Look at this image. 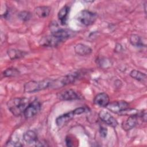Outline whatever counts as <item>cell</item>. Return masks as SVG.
Listing matches in <instances>:
<instances>
[{
    "mask_svg": "<svg viewBox=\"0 0 147 147\" xmlns=\"http://www.w3.org/2000/svg\"><path fill=\"white\" fill-rule=\"evenodd\" d=\"M129 104L123 100L115 101L111 103H109L106 106L107 109L110 110L111 112L117 114H120L122 111H125L129 108Z\"/></svg>",
    "mask_w": 147,
    "mask_h": 147,
    "instance_id": "obj_8",
    "label": "cell"
},
{
    "mask_svg": "<svg viewBox=\"0 0 147 147\" xmlns=\"http://www.w3.org/2000/svg\"><path fill=\"white\" fill-rule=\"evenodd\" d=\"M7 53L10 59L16 60L25 56L26 54V52L18 49H10L7 51Z\"/></svg>",
    "mask_w": 147,
    "mask_h": 147,
    "instance_id": "obj_18",
    "label": "cell"
},
{
    "mask_svg": "<svg viewBox=\"0 0 147 147\" xmlns=\"http://www.w3.org/2000/svg\"><path fill=\"white\" fill-rule=\"evenodd\" d=\"M99 133L100 134V136L105 138L107 136V129L104 127H100L99 130Z\"/></svg>",
    "mask_w": 147,
    "mask_h": 147,
    "instance_id": "obj_25",
    "label": "cell"
},
{
    "mask_svg": "<svg viewBox=\"0 0 147 147\" xmlns=\"http://www.w3.org/2000/svg\"><path fill=\"white\" fill-rule=\"evenodd\" d=\"M97 18V14L87 10H83L77 14L76 19L79 23L84 26L93 24Z\"/></svg>",
    "mask_w": 147,
    "mask_h": 147,
    "instance_id": "obj_4",
    "label": "cell"
},
{
    "mask_svg": "<svg viewBox=\"0 0 147 147\" xmlns=\"http://www.w3.org/2000/svg\"><path fill=\"white\" fill-rule=\"evenodd\" d=\"M139 118H140V117L138 113L129 115L128 118L122 123V129L126 131L132 129L138 124Z\"/></svg>",
    "mask_w": 147,
    "mask_h": 147,
    "instance_id": "obj_9",
    "label": "cell"
},
{
    "mask_svg": "<svg viewBox=\"0 0 147 147\" xmlns=\"http://www.w3.org/2000/svg\"><path fill=\"white\" fill-rule=\"evenodd\" d=\"M40 108V103L38 100H34L33 102L29 103L28 106L25 109L23 114L26 118H30L38 113Z\"/></svg>",
    "mask_w": 147,
    "mask_h": 147,
    "instance_id": "obj_7",
    "label": "cell"
},
{
    "mask_svg": "<svg viewBox=\"0 0 147 147\" xmlns=\"http://www.w3.org/2000/svg\"><path fill=\"white\" fill-rule=\"evenodd\" d=\"M129 41L130 44L134 47H142L145 46L141 37L137 34H131L129 37Z\"/></svg>",
    "mask_w": 147,
    "mask_h": 147,
    "instance_id": "obj_19",
    "label": "cell"
},
{
    "mask_svg": "<svg viewBox=\"0 0 147 147\" xmlns=\"http://www.w3.org/2000/svg\"><path fill=\"white\" fill-rule=\"evenodd\" d=\"M7 146H21L22 144L18 140H10L9 142H7Z\"/></svg>",
    "mask_w": 147,
    "mask_h": 147,
    "instance_id": "obj_23",
    "label": "cell"
},
{
    "mask_svg": "<svg viewBox=\"0 0 147 147\" xmlns=\"http://www.w3.org/2000/svg\"><path fill=\"white\" fill-rule=\"evenodd\" d=\"M69 11V7L68 6H64L58 12L57 17L62 25L66 24Z\"/></svg>",
    "mask_w": 147,
    "mask_h": 147,
    "instance_id": "obj_17",
    "label": "cell"
},
{
    "mask_svg": "<svg viewBox=\"0 0 147 147\" xmlns=\"http://www.w3.org/2000/svg\"><path fill=\"white\" fill-rule=\"evenodd\" d=\"M94 102L95 105L103 107H106L110 103V98L109 95L105 93L101 92L98 94L94 99Z\"/></svg>",
    "mask_w": 147,
    "mask_h": 147,
    "instance_id": "obj_13",
    "label": "cell"
},
{
    "mask_svg": "<svg viewBox=\"0 0 147 147\" xmlns=\"http://www.w3.org/2000/svg\"><path fill=\"white\" fill-rule=\"evenodd\" d=\"M52 81V79H48L40 81H29L24 84V90L27 93L38 92L50 87Z\"/></svg>",
    "mask_w": 147,
    "mask_h": 147,
    "instance_id": "obj_2",
    "label": "cell"
},
{
    "mask_svg": "<svg viewBox=\"0 0 147 147\" xmlns=\"http://www.w3.org/2000/svg\"><path fill=\"white\" fill-rule=\"evenodd\" d=\"M99 118L107 125L115 127L118 125V122L109 113L106 111H100L98 114Z\"/></svg>",
    "mask_w": 147,
    "mask_h": 147,
    "instance_id": "obj_11",
    "label": "cell"
},
{
    "mask_svg": "<svg viewBox=\"0 0 147 147\" xmlns=\"http://www.w3.org/2000/svg\"><path fill=\"white\" fill-rule=\"evenodd\" d=\"M65 143H66V145L67 146H71L72 145V142H71V140L69 138H67L66 140H65Z\"/></svg>",
    "mask_w": 147,
    "mask_h": 147,
    "instance_id": "obj_26",
    "label": "cell"
},
{
    "mask_svg": "<svg viewBox=\"0 0 147 147\" xmlns=\"http://www.w3.org/2000/svg\"><path fill=\"white\" fill-rule=\"evenodd\" d=\"M23 139L24 141L28 144L36 143L38 141L37 136L33 130H28L25 132L23 135Z\"/></svg>",
    "mask_w": 147,
    "mask_h": 147,
    "instance_id": "obj_15",
    "label": "cell"
},
{
    "mask_svg": "<svg viewBox=\"0 0 147 147\" xmlns=\"http://www.w3.org/2000/svg\"><path fill=\"white\" fill-rule=\"evenodd\" d=\"M52 34L57 37L64 42L66 40L74 37L75 35V32L68 29H56L52 31Z\"/></svg>",
    "mask_w": 147,
    "mask_h": 147,
    "instance_id": "obj_10",
    "label": "cell"
},
{
    "mask_svg": "<svg viewBox=\"0 0 147 147\" xmlns=\"http://www.w3.org/2000/svg\"><path fill=\"white\" fill-rule=\"evenodd\" d=\"M20 74V71L15 68H9L3 72V75L5 77L16 76Z\"/></svg>",
    "mask_w": 147,
    "mask_h": 147,
    "instance_id": "obj_21",
    "label": "cell"
},
{
    "mask_svg": "<svg viewBox=\"0 0 147 147\" xmlns=\"http://www.w3.org/2000/svg\"><path fill=\"white\" fill-rule=\"evenodd\" d=\"M19 18L23 21H27L29 20L32 17L31 13L27 11H22L19 13L18 15Z\"/></svg>",
    "mask_w": 147,
    "mask_h": 147,
    "instance_id": "obj_22",
    "label": "cell"
},
{
    "mask_svg": "<svg viewBox=\"0 0 147 147\" xmlns=\"http://www.w3.org/2000/svg\"><path fill=\"white\" fill-rule=\"evenodd\" d=\"M129 75L132 78L138 81L144 82V81H145L146 79V75L145 74L136 69L132 70L130 72Z\"/></svg>",
    "mask_w": 147,
    "mask_h": 147,
    "instance_id": "obj_20",
    "label": "cell"
},
{
    "mask_svg": "<svg viewBox=\"0 0 147 147\" xmlns=\"http://www.w3.org/2000/svg\"><path fill=\"white\" fill-rule=\"evenodd\" d=\"M51 8L47 6H37L34 9V12L36 16L40 18H45L49 15Z\"/></svg>",
    "mask_w": 147,
    "mask_h": 147,
    "instance_id": "obj_16",
    "label": "cell"
},
{
    "mask_svg": "<svg viewBox=\"0 0 147 147\" xmlns=\"http://www.w3.org/2000/svg\"><path fill=\"white\" fill-rule=\"evenodd\" d=\"M75 115H76L74 110L61 114L56 119V123L57 126L62 127L68 122L71 120L74 117Z\"/></svg>",
    "mask_w": 147,
    "mask_h": 147,
    "instance_id": "obj_12",
    "label": "cell"
},
{
    "mask_svg": "<svg viewBox=\"0 0 147 147\" xmlns=\"http://www.w3.org/2000/svg\"><path fill=\"white\" fill-rule=\"evenodd\" d=\"M29 100L26 98H15L10 99L7 103L9 111L15 116H20L29 104Z\"/></svg>",
    "mask_w": 147,
    "mask_h": 147,
    "instance_id": "obj_1",
    "label": "cell"
},
{
    "mask_svg": "<svg viewBox=\"0 0 147 147\" xmlns=\"http://www.w3.org/2000/svg\"><path fill=\"white\" fill-rule=\"evenodd\" d=\"M79 75L80 74L79 72H74L72 74H69L56 80L52 79L50 87L53 88H58L67 84L72 83L78 79Z\"/></svg>",
    "mask_w": 147,
    "mask_h": 147,
    "instance_id": "obj_3",
    "label": "cell"
},
{
    "mask_svg": "<svg viewBox=\"0 0 147 147\" xmlns=\"http://www.w3.org/2000/svg\"><path fill=\"white\" fill-rule=\"evenodd\" d=\"M63 42V41L61 39L51 34L50 35L44 36L41 38L40 44L42 46L47 47H55L58 46Z\"/></svg>",
    "mask_w": 147,
    "mask_h": 147,
    "instance_id": "obj_6",
    "label": "cell"
},
{
    "mask_svg": "<svg viewBox=\"0 0 147 147\" xmlns=\"http://www.w3.org/2000/svg\"><path fill=\"white\" fill-rule=\"evenodd\" d=\"M74 111L75 114V115H79L81 114L86 111V109L83 107H80L78 108H76L74 110Z\"/></svg>",
    "mask_w": 147,
    "mask_h": 147,
    "instance_id": "obj_24",
    "label": "cell"
},
{
    "mask_svg": "<svg viewBox=\"0 0 147 147\" xmlns=\"http://www.w3.org/2000/svg\"><path fill=\"white\" fill-rule=\"evenodd\" d=\"M74 50L75 53L80 56H86L91 53L92 50L88 46L83 44H77L75 47Z\"/></svg>",
    "mask_w": 147,
    "mask_h": 147,
    "instance_id": "obj_14",
    "label": "cell"
},
{
    "mask_svg": "<svg viewBox=\"0 0 147 147\" xmlns=\"http://www.w3.org/2000/svg\"><path fill=\"white\" fill-rule=\"evenodd\" d=\"M57 98L61 100H73L82 99V96L72 89L65 90L57 94Z\"/></svg>",
    "mask_w": 147,
    "mask_h": 147,
    "instance_id": "obj_5",
    "label": "cell"
}]
</instances>
